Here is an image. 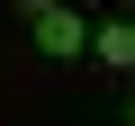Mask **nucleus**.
Here are the masks:
<instances>
[{
    "label": "nucleus",
    "mask_w": 135,
    "mask_h": 126,
    "mask_svg": "<svg viewBox=\"0 0 135 126\" xmlns=\"http://www.w3.org/2000/svg\"><path fill=\"white\" fill-rule=\"evenodd\" d=\"M27 36H36V54L72 63V54L90 45V18H81V9H63V0H27Z\"/></svg>",
    "instance_id": "1"
},
{
    "label": "nucleus",
    "mask_w": 135,
    "mask_h": 126,
    "mask_svg": "<svg viewBox=\"0 0 135 126\" xmlns=\"http://www.w3.org/2000/svg\"><path fill=\"white\" fill-rule=\"evenodd\" d=\"M90 54L108 63V72H135V18H126V9L99 18V27H90Z\"/></svg>",
    "instance_id": "2"
},
{
    "label": "nucleus",
    "mask_w": 135,
    "mask_h": 126,
    "mask_svg": "<svg viewBox=\"0 0 135 126\" xmlns=\"http://www.w3.org/2000/svg\"><path fill=\"white\" fill-rule=\"evenodd\" d=\"M126 126H135V90H126Z\"/></svg>",
    "instance_id": "3"
}]
</instances>
